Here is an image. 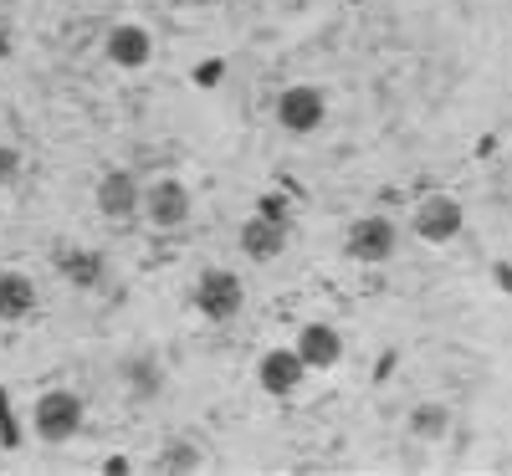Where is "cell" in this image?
<instances>
[{"instance_id":"cell-1","label":"cell","mask_w":512,"mask_h":476,"mask_svg":"<svg viewBox=\"0 0 512 476\" xmlns=\"http://www.w3.org/2000/svg\"><path fill=\"white\" fill-rule=\"evenodd\" d=\"M31 430L47 446H67L82 430V400L72 395V389H47V395L36 400V410H31Z\"/></svg>"},{"instance_id":"cell-2","label":"cell","mask_w":512,"mask_h":476,"mask_svg":"<svg viewBox=\"0 0 512 476\" xmlns=\"http://www.w3.org/2000/svg\"><path fill=\"white\" fill-rule=\"evenodd\" d=\"M190 302H195V313H200L205 323H231V318L246 308V287H241V277H236V272L210 267V272L195 282Z\"/></svg>"},{"instance_id":"cell-3","label":"cell","mask_w":512,"mask_h":476,"mask_svg":"<svg viewBox=\"0 0 512 476\" xmlns=\"http://www.w3.org/2000/svg\"><path fill=\"white\" fill-rule=\"evenodd\" d=\"M139 210H144V221H149L154 231H180V226L190 221L195 200H190L185 180H175V175H159L154 185H144V200H139Z\"/></svg>"},{"instance_id":"cell-4","label":"cell","mask_w":512,"mask_h":476,"mask_svg":"<svg viewBox=\"0 0 512 476\" xmlns=\"http://www.w3.org/2000/svg\"><path fill=\"white\" fill-rule=\"evenodd\" d=\"M328 118V93L313 88V82H292V88L277 93V123L287 134H313Z\"/></svg>"},{"instance_id":"cell-5","label":"cell","mask_w":512,"mask_h":476,"mask_svg":"<svg viewBox=\"0 0 512 476\" xmlns=\"http://www.w3.org/2000/svg\"><path fill=\"white\" fill-rule=\"evenodd\" d=\"M103 57L118 67V72H144L154 62V36L139 26V21H118L103 41Z\"/></svg>"},{"instance_id":"cell-6","label":"cell","mask_w":512,"mask_h":476,"mask_svg":"<svg viewBox=\"0 0 512 476\" xmlns=\"http://www.w3.org/2000/svg\"><path fill=\"white\" fill-rule=\"evenodd\" d=\"M461 226H466V210H461V200H451V195H431V200L415 210V236L431 241V246L456 241Z\"/></svg>"},{"instance_id":"cell-7","label":"cell","mask_w":512,"mask_h":476,"mask_svg":"<svg viewBox=\"0 0 512 476\" xmlns=\"http://www.w3.org/2000/svg\"><path fill=\"white\" fill-rule=\"evenodd\" d=\"M98 210L108 215V221H134L139 215V200H144V185L134 169H108V175L98 180Z\"/></svg>"},{"instance_id":"cell-8","label":"cell","mask_w":512,"mask_h":476,"mask_svg":"<svg viewBox=\"0 0 512 476\" xmlns=\"http://www.w3.org/2000/svg\"><path fill=\"white\" fill-rule=\"evenodd\" d=\"M256 379H262V389L272 400H287V395L303 389L308 364L297 359V349H272V354H262V364H256Z\"/></svg>"},{"instance_id":"cell-9","label":"cell","mask_w":512,"mask_h":476,"mask_svg":"<svg viewBox=\"0 0 512 476\" xmlns=\"http://www.w3.org/2000/svg\"><path fill=\"white\" fill-rule=\"evenodd\" d=\"M344 251L354 256V262H390V251H395V221H384V215H364V221L349 226Z\"/></svg>"},{"instance_id":"cell-10","label":"cell","mask_w":512,"mask_h":476,"mask_svg":"<svg viewBox=\"0 0 512 476\" xmlns=\"http://www.w3.org/2000/svg\"><path fill=\"white\" fill-rule=\"evenodd\" d=\"M292 349H297V359H303L308 369H333L338 359H344V333H338L333 323H308L303 333H297V343H292Z\"/></svg>"},{"instance_id":"cell-11","label":"cell","mask_w":512,"mask_h":476,"mask_svg":"<svg viewBox=\"0 0 512 476\" xmlns=\"http://www.w3.org/2000/svg\"><path fill=\"white\" fill-rule=\"evenodd\" d=\"M241 251L251 256V262H277V256L287 251V226L267 221V215H246L241 221Z\"/></svg>"},{"instance_id":"cell-12","label":"cell","mask_w":512,"mask_h":476,"mask_svg":"<svg viewBox=\"0 0 512 476\" xmlns=\"http://www.w3.org/2000/svg\"><path fill=\"white\" fill-rule=\"evenodd\" d=\"M57 272H62V282H67V287H77V292H93V287H103L108 262H103V251L77 246V251H62V256H57Z\"/></svg>"},{"instance_id":"cell-13","label":"cell","mask_w":512,"mask_h":476,"mask_svg":"<svg viewBox=\"0 0 512 476\" xmlns=\"http://www.w3.org/2000/svg\"><path fill=\"white\" fill-rule=\"evenodd\" d=\"M36 282L26 272H0V323H26L36 318Z\"/></svg>"},{"instance_id":"cell-14","label":"cell","mask_w":512,"mask_h":476,"mask_svg":"<svg viewBox=\"0 0 512 476\" xmlns=\"http://www.w3.org/2000/svg\"><path fill=\"white\" fill-rule=\"evenodd\" d=\"M410 430L420 441H441L446 430H451V410L446 405H415L410 410Z\"/></svg>"},{"instance_id":"cell-15","label":"cell","mask_w":512,"mask_h":476,"mask_svg":"<svg viewBox=\"0 0 512 476\" xmlns=\"http://www.w3.org/2000/svg\"><path fill=\"white\" fill-rule=\"evenodd\" d=\"M256 215H267V221H277V226H292V205H287V195H262V200H256Z\"/></svg>"},{"instance_id":"cell-16","label":"cell","mask_w":512,"mask_h":476,"mask_svg":"<svg viewBox=\"0 0 512 476\" xmlns=\"http://www.w3.org/2000/svg\"><path fill=\"white\" fill-rule=\"evenodd\" d=\"M185 466H190V471L200 466V451H195V446H169L164 461H159V471H185Z\"/></svg>"},{"instance_id":"cell-17","label":"cell","mask_w":512,"mask_h":476,"mask_svg":"<svg viewBox=\"0 0 512 476\" xmlns=\"http://www.w3.org/2000/svg\"><path fill=\"white\" fill-rule=\"evenodd\" d=\"M16 175H21V154L11 144H0V185H11Z\"/></svg>"},{"instance_id":"cell-18","label":"cell","mask_w":512,"mask_h":476,"mask_svg":"<svg viewBox=\"0 0 512 476\" xmlns=\"http://www.w3.org/2000/svg\"><path fill=\"white\" fill-rule=\"evenodd\" d=\"M226 77V67H221V57H210V62H200V72H195V82L200 88H216V82Z\"/></svg>"},{"instance_id":"cell-19","label":"cell","mask_w":512,"mask_h":476,"mask_svg":"<svg viewBox=\"0 0 512 476\" xmlns=\"http://www.w3.org/2000/svg\"><path fill=\"white\" fill-rule=\"evenodd\" d=\"M0 441H6V446L21 441V436H16V425H11V410H6V389H0Z\"/></svg>"},{"instance_id":"cell-20","label":"cell","mask_w":512,"mask_h":476,"mask_svg":"<svg viewBox=\"0 0 512 476\" xmlns=\"http://www.w3.org/2000/svg\"><path fill=\"white\" fill-rule=\"evenodd\" d=\"M497 282H502V287L512 292V267H497Z\"/></svg>"},{"instance_id":"cell-21","label":"cell","mask_w":512,"mask_h":476,"mask_svg":"<svg viewBox=\"0 0 512 476\" xmlns=\"http://www.w3.org/2000/svg\"><path fill=\"white\" fill-rule=\"evenodd\" d=\"M6 57H11V36H6V31H0V62H6Z\"/></svg>"},{"instance_id":"cell-22","label":"cell","mask_w":512,"mask_h":476,"mask_svg":"<svg viewBox=\"0 0 512 476\" xmlns=\"http://www.w3.org/2000/svg\"><path fill=\"white\" fill-rule=\"evenodd\" d=\"M180 6H216V0H180Z\"/></svg>"}]
</instances>
